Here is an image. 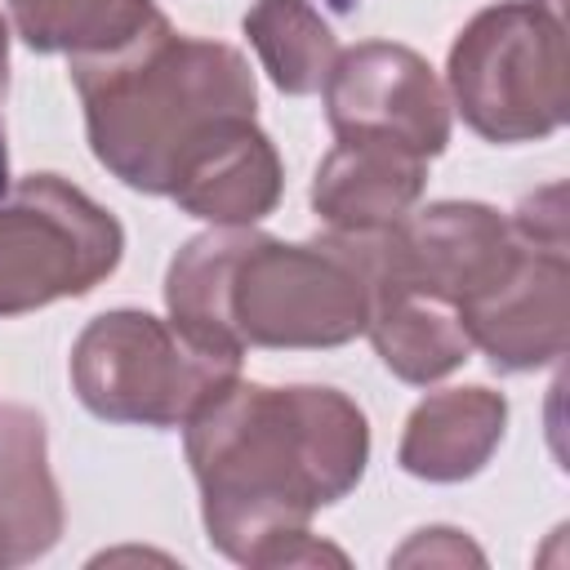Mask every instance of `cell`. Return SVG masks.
<instances>
[{
  "label": "cell",
  "instance_id": "cell-16",
  "mask_svg": "<svg viewBox=\"0 0 570 570\" xmlns=\"http://www.w3.org/2000/svg\"><path fill=\"white\" fill-rule=\"evenodd\" d=\"M245 36L272 85L289 98L316 94L338 58L330 22L307 0H258L245 13Z\"/></svg>",
  "mask_w": 570,
  "mask_h": 570
},
{
  "label": "cell",
  "instance_id": "cell-12",
  "mask_svg": "<svg viewBox=\"0 0 570 570\" xmlns=\"http://www.w3.org/2000/svg\"><path fill=\"white\" fill-rule=\"evenodd\" d=\"M428 156L387 138H338L312 178V209L330 232H387L423 196Z\"/></svg>",
  "mask_w": 570,
  "mask_h": 570
},
{
  "label": "cell",
  "instance_id": "cell-20",
  "mask_svg": "<svg viewBox=\"0 0 570 570\" xmlns=\"http://www.w3.org/2000/svg\"><path fill=\"white\" fill-rule=\"evenodd\" d=\"M9 191V147H4V125H0V196Z\"/></svg>",
  "mask_w": 570,
  "mask_h": 570
},
{
  "label": "cell",
  "instance_id": "cell-4",
  "mask_svg": "<svg viewBox=\"0 0 570 570\" xmlns=\"http://www.w3.org/2000/svg\"><path fill=\"white\" fill-rule=\"evenodd\" d=\"M240 379V352L209 347L138 307L94 316L71 347V387L107 423L183 428Z\"/></svg>",
  "mask_w": 570,
  "mask_h": 570
},
{
  "label": "cell",
  "instance_id": "cell-2",
  "mask_svg": "<svg viewBox=\"0 0 570 570\" xmlns=\"http://www.w3.org/2000/svg\"><path fill=\"white\" fill-rule=\"evenodd\" d=\"M165 307L183 334L240 356L245 347H338L365 334L370 267L356 232L285 245L218 227L174 254Z\"/></svg>",
  "mask_w": 570,
  "mask_h": 570
},
{
  "label": "cell",
  "instance_id": "cell-19",
  "mask_svg": "<svg viewBox=\"0 0 570 570\" xmlns=\"http://www.w3.org/2000/svg\"><path fill=\"white\" fill-rule=\"evenodd\" d=\"M4 89H9V27L0 18V98H4Z\"/></svg>",
  "mask_w": 570,
  "mask_h": 570
},
{
  "label": "cell",
  "instance_id": "cell-8",
  "mask_svg": "<svg viewBox=\"0 0 570 570\" xmlns=\"http://www.w3.org/2000/svg\"><path fill=\"white\" fill-rule=\"evenodd\" d=\"M387 249L414 285L468 307L508 276L521 236L499 209L481 200H436L387 227Z\"/></svg>",
  "mask_w": 570,
  "mask_h": 570
},
{
  "label": "cell",
  "instance_id": "cell-18",
  "mask_svg": "<svg viewBox=\"0 0 570 570\" xmlns=\"http://www.w3.org/2000/svg\"><path fill=\"white\" fill-rule=\"evenodd\" d=\"M392 561H396V566H410V561H450V566L472 561V566H481L485 557H481L459 530H450V525H432V530H419Z\"/></svg>",
  "mask_w": 570,
  "mask_h": 570
},
{
  "label": "cell",
  "instance_id": "cell-1",
  "mask_svg": "<svg viewBox=\"0 0 570 570\" xmlns=\"http://www.w3.org/2000/svg\"><path fill=\"white\" fill-rule=\"evenodd\" d=\"M209 543L240 566L347 561L307 521L356 490L370 423L338 387H267L236 379L183 423Z\"/></svg>",
  "mask_w": 570,
  "mask_h": 570
},
{
  "label": "cell",
  "instance_id": "cell-10",
  "mask_svg": "<svg viewBox=\"0 0 570 570\" xmlns=\"http://www.w3.org/2000/svg\"><path fill=\"white\" fill-rule=\"evenodd\" d=\"M370 267V321L365 334L379 361L405 383H436L468 361L472 338L454 303L414 285L387 249V232H356Z\"/></svg>",
  "mask_w": 570,
  "mask_h": 570
},
{
  "label": "cell",
  "instance_id": "cell-3",
  "mask_svg": "<svg viewBox=\"0 0 570 570\" xmlns=\"http://www.w3.org/2000/svg\"><path fill=\"white\" fill-rule=\"evenodd\" d=\"M71 85L98 165L147 196H169L183 160L223 120L258 107L240 49L178 36L165 13L116 53L71 58Z\"/></svg>",
  "mask_w": 570,
  "mask_h": 570
},
{
  "label": "cell",
  "instance_id": "cell-17",
  "mask_svg": "<svg viewBox=\"0 0 570 570\" xmlns=\"http://www.w3.org/2000/svg\"><path fill=\"white\" fill-rule=\"evenodd\" d=\"M512 232L543 249H566V187L552 183L534 196H525L512 214Z\"/></svg>",
  "mask_w": 570,
  "mask_h": 570
},
{
  "label": "cell",
  "instance_id": "cell-7",
  "mask_svg": "<svg viewBox=\"0 0 570 570\" xmlns=\"http://www.w3.org/2000/svg\"><path fill=\"white\" fill-rule=\"evenodd\" d=\"M321 89L338 138H387L419 156H436L450 142V94L405 45L365 40L338 53Z\"/></svg>",
  "mask_w": 570,
  "mask_h": 570
},
{
  "label": "cell",
  "instance_id": "cell-13",
  "mask_svg": "<svg viewBox=\"0 0 570 570\" xmlns=\"http://www.w3.org/2000/svg\"><path fill=\"white\" fill-rule=\"evenodd\" d=\"M508 401L490 387H445L414 405L396 463L419 481H468L499 450Z\"/></svg>",
  "mask_w": 570,
  "mask_h": 570
},
{
  "label": "cell",
  "instance_id": "cell-15",
  "mask_svg": "<svg viewBox=\"0 0 570 570\" xmlns=\"http://www.w3.org/2000/svg\"><path fill=\"white\" fill-rule=\"evenodd\" d=\"M9 13L36 53L71 58L116 53L160 18L151 0H9Z\"/></svg>",
  "mask_w": 570,
  "mask_h": 570
},
{
  "label": "cell",
  "instance_id": "cell-6",
  "mask_svg": "<svg viewBox=\"0 0 570 570\" xmlns=\"http://www.w3.org/2000/svg\"><path fill=\"white\" fill-rule=\"evenodd\" d=\"M125 254L120 223L58 174L0 196V321L102 285Z\"/></svg>",
  "mask_w": 570,
  "mask_h": 570
},
{
  "label": "cell",
  "instance_id": "cell-14",
  "mask_svg": "<svg viewBox=\"0 0 570 570\" xmlns=\"http://www.w3.org/2000/svg\"><path fill=\"white\" fill-rule=\"evenodd\" d=\"M62 534V499L45 459V423L22 405L0 410V566L45 557Z\"/></svg>",
  "mask_w": 570,
  "mask_h": 570
},
{
  "label": "cell",
  "instance_id": "cell-11",
  "mask_svg": "<svg viewBox=\"0 0 570 570\" xmlns=\"http://www.w3.org/2000/svg\"><path fill=\"white\" fill-rule=\"evenodd\" d=\"M281 156L254 116L223 120L178 169L169 196L183 214L214 227H249L281 200Z\"/></svg>",
  "mask_w": 570,
  "mask_h": 570
},
{
  "label": "cell",
  "instance_id": "cell-5",
  "mask_svg": "<svg viewBox=\"0 0 570 570\" xmlns=\"http://www.w3.org/2000/svg\"><path fill=\"white\" fill-rule=\"evenodd\" d=\"M450 98L485 142H530L566 125L561 0H503L481 9L450 45Z\"/></svg>",
  "mask_w": 570,
  "mask_h": 570
},
{
  "label": "cell",
  "instance_id": "cell-9",
  "mask_svg": "<svg viewBox=\"0 0 570 570\" xmlns=\"http://www.w3.org/2000/svg\"><path fill=\"white\" fill-rule=\"evenodd\" d=\"M472 347L490 356L494 370L521 374L552 365L566 352L570 321V258L566 249H543L521 240L508 276L459 307Z\"/></svg>",
  "mask_w": 570,
  "mask_h": 570
}]
</instances>
